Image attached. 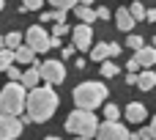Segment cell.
Segmentation results:
<instances>
[{
	"label": "cell",
	"mask_w": 156,
	"mask_h": 140,
	"mask_svg": "<svg viewBox=\"0 0 156 140\" xmlns=\"http://www.w3.org/2000/svg\"><path fill=\"white\" fill-rule=\"evenodd\" d=\"M69 33V25L66 22H55V28H52V36H58V39H63Z\"/></svg>",
	"instance_id": "cell-27"
},
{
	"label": "cell",
	"mask_w": 156,
	"mask_h": 140,
	"mask_svg": "<svg viewBox=\"0 0 156 140\" xmlns=\"http://www.w3.org/2000/svg\"><path fill=\"white\" fill-rule=\"evenodd\" d=\"M90 61H107V58H115V55H121V44H107V41H99V44H93L90 50Z\"/></svg>",
	"instance_id": "cell-10"
},
{
	"label": "cell",
	"mask_w": 156,
	"mask_h": 140,
	"mask_svg": "<svg viewBox=\"0 0 156 140\" xmlns=\"http://www.w3.org/2000/svg\"><path fill=\"white\" fill-rule=\"evenodd\" d=\"M134 61L140 63V69H151V66L156 63V50L143 44L140 50H134Z\"/></svg>",
	"instance_id": "cell-11"
},
{
	"label": "cell",
	"mask_w": 156,
	"mask_h": 140,
	"mask_svg": "<svg viewBox=\"0 0 156 140\" xmlns=\"http://www.w3.org/2000/svg\"><path fill=\"white\" fill-rule=\"evenodd\" d=\"M96 127H99V116H93V110H71L69 118H66V129L71 135H85V138H93L96 135Z\"/></svg>",
	"instance_id": "cell-3"
},
{
	"label": "cell",
	"mask_w": 156,
	"mask_h": 140,
	"mask_svg": "<svg viewBox=\"0 0 156 140\" xmlns=\"http://www.w3.org/2000/svg\"><path fill=\"white\" fill-rule=\"evenodd\" d=\"M11 52H14V61H16V63H22V66H30V63L36 61V52H33L27 44H19V47H16V50H11Z\"/></svg>",
	"instance_id": "cell-14"
},
{
	"label": "cell",
	"mask_w": 156,
	"mask_h": 140,
	"mask_svg": "<svg viewBox=\"0 0 156 140\" xmlns=\"http://www.w3.org/2000/svg\"><path fill=\"white\" fill-rule=\"evenodd\" d=\"M63 19H66V11H60V8L44 11V14H41V22H63Z\"/></svg>",
	"instance_id": "cell-20"
},
{
	"label": "cell",
	"mask_w": 156,
	"mask_h": 140,
	"mask_svg": "<svg viewBox=\"0 0 156 140\" xmlns=\"http://www.w3.org/2000/svg\"><path fill=\"white\" fill-rule=\"evenodd\" d=\"M129 129L121 121H104L96 127V140H129Z\"/></svg>",
	"instance_id": "cell-6"
},
{
	"label": "cell",
	"mask_w": 156,
	"mask_h": 140,
	"mask_svg": "<svg viewBox=\"0 0 156 140\" xmlns=\"http://www.w3.org/2000/svg\"><path fill=\"white\" fill-rule=\"evenodd\" d=\"M22 44V33H8L3 36V50H16Z\"/></svg>",
	"instance_id": "cell-19"
},
{
	"label": "cell",
	"mask_w": 156,
	"mask_h": 140,
	"mask_svg": "<svg viewBox=\"0 0 156 140\" xmlns=\"http://www.w3.org/2000/svg\"><path fill=\"white\" fill-rule=\"evenodd\" d=\"M115 25H118V30H123V33H132L137 22L132 19V14H129L126 8H118V11H115Z\"/></svg>",
	"instance_id": "cell-13"
},
{
	"label": "cell",
	"mask_w": 156,
	"mask_h": 140,
	"mask_svg": "<svg viewBox=\"0 0 156 140\" xmlns=\"http://www.w3.org/2000/svg\"><path fill=\"white\" fill-rule=\"evenodd\" d=\"M145 41H143V36L140 33H129V39H126V47H132V50H140Z\"/></svg>",
	"instance_id": "cell-23"
},
{
	"label": "cell",
	"mask_w": 156,
	"mask_h": 140,
	"mask_svg": "<svg viewBox=\"0 0 156 140\" xmlns=\"http://www.w3.org/2000/svg\"><path fill=\"white\" fill-rule=\"evenodd\" d=\"M90 39H93V28H90V25L80 22L77 28H71V44H74V50L88 52V50H90Z\"/></svg>",
	"instance_id": "cell-9"
},
{
	"label": "cell",
	"mask_w": 156,
	"mask_h": 140,
	"mask_svg": "<svg viewBox=\"0 0 156 140\" xmlns=\"http://www.w3.org/2000/svg\"><path fill=\"white\" fill-rule=\"evenodd\" d=\"M156 138V129H151V127H143L137 135H134V140H154Z\"/></svg>",
	"instance_id": "cell-26"
},
{
	"label": "cell",
	"mask_w": 156,
	"mask_h": 140,
	"mask_svg": "<svg viewBox=\"0 0 156 140\" xmlns=\"http://www.w3.org/2000/svg\"><path fill=\"white\" fill-rule=\"evenodd\" d=\"M25 41H27V47H30L33 52H47V50H49V36H47V30H44L41 25L27 28Z\"/></svg>",
	"instance_id": "cell-7"
},
{
	"label": "cell",
	"mask_w": 156,
	"mask_h": 140,
	"mask_svg": "<svg viewBox=\"0 0 156 140\" xmlns=\"http://www.w3.org/2000/svg\"><path fill=\"white\" fill-rule=\"evenodd\" d=\"M60 47H63V41L58 36H49V50H60Z\"/></svg>",
	"instance_id": "cell-32"
},
{
	"label": "cell",
	"mask_w": 156,
	"mask_h": 140,
	"mask_svg": "<svg viewBox=\"0 0 156 140\" xmlns=\"http://www.w3.org/2000/svg\"><path fill=\"white\" fill-rule=\"evenodd\" d=\"M126 118H129L132 124H140V121H145V118H148V110H145V105H140V102H132V105L126 107Z\"/></svg>",
	"instance_id": "cell-15"
},
{
	"label": "cell",
	"mask_w": 156,
	"mask_h": 140,
	"mask_svg": "<svg viewBox=\"0 0 156 140\" xmlns=\"http://www.w3.org/2000/svg\"><path fill=\"white\" fill-rule=\"evenodd\" d=\"M104 118H107V121H118V118H121L118 105H107V107H104Z\"/></svg>",
	"instance_id": "cell-25"
},
{
	"label": "cell",
	"mask_w": 156,
	"mask_h": 140,
	"mask_svg": "<svg viewBox=\"0 0 156 140\" xmlns=\"http://www.w3.org/2000/svg\"><path fill=\"white\" fill-rule=\"evenodd\" d=\"M38 77L47 83V85H60L63 80H66V66H63V61H44V63H38Z\"/></svg>",
	"instance_id": "cell-5"
},
{
	"label": "cell",
	"mask_w": 156,
	"mask_h": 140,
	"mask_svg": "<svg viewBox=\"0 0 156 140\" xmlns=\"http://www.w3.org/2000/svg\"><path fill=\"white\" fill-rule=\"evenodd\" d=\"M118 72H121V69H118L115 63H110V61H101V74H104V77H115Z\"/></svg>",
	"instance_id": "cell-24"
},
{
	"label": "cell",
	"mask_w": 156,
	"mask_h": 140,
	"mask_svg": "<svg viewBox=\"0 0 156 140\" xmlns=\"http://www.w3.org/2000/svg\"><path fill=\"white\" fill-rule=\"evenodd\" d=\"M134 80H137V74H132V72H129V74H126V85H134Z\"/></svg>",
	"instance_id": "cell-35"
},
{
	"label": "cell",
	"mask_w": 156,
	"mask_h": 140,
	"mask_svg": "<svg viewBox=\"0 0 156 140\" xmlns=\"http://www.w3.org/2000/svg\"><path fill=\"white\" fill-rule=\"evenodd\" d=\"M129 72H132V74H137V72H140V63H137V61H134V58H132V61H129Z\"/></svg>",
	"instance_id": "cell-33"
},
{
	"label": "cell",
	"mask_w": 156,
	"mask_h": 140,
	"mask_svg": "<svg viewBox=\"0 0 156 140\" xmlns=\"http://www.w3.org/2000/svg\"><path fill=\"white\" fill-rule=\"evenodd\" d=\"M3 6H5V0H0V11H3Z\"/></svg>",
	"instance_id": "cell-39"
},
{
	"label": "cell",
	"mask_w": 156,
	"mask_h": 140,
	"mask_svg": "<svg viewBox=\"0 0 156 140\" xmlns=\"http://www.w3.org/2000/svg\"><path fill=\"white\" fill-rule=\"evenodd\" d=\"M134 85H140L143 91H151L156 85V72L151 69H145V72H137V80H134Z\"/></svg>",
	"instance_id": "cell-16"
},
{
	"label": "cell",
	"mask_w": 156,
	"mask_h": 140,
	"mask_svg": "<svg viewBox=\"0 0 156 140\" xmlns=\"http://www.w3.org/2000/svg\"><path fill=\"white\" fill-rule=\"evenodd\" d=\"M126 11L132 14V19H134V22H140V19H145V6H143L140 0H134V3H132V6H129Z\"/></svg>",
	"instance_id": "cell-18"
},
{
	"label": "cell",
	"mask_w": 156,
	"mask_h": 140,
	"mask_svg": "<svg viewBox=\"0 0 156 140\" xmlns=\"http://www.w3.org/2000/svg\"><path fill=\"white\" fill-rule=\"evenodd\" d=\"M22 135V121L16 116L0 113V140H16Z\"/></svg>",
	"instance_id": "cell-8"
},
{
	"label": "cell",
	"mask_w": 156,
	"mask_h": 140,
	"mask_svg": "<svg viewBox=\"0 0 156 140\" xmlns=\"http://www.w3.org/2000/svg\"><path fill=\"white\" fill-rule=\"evenodd\" d=\"M25 105H27V116H30L33 124H47L55 116L60 99H58V94H55L52 85H36V88L27 91Z\"/></svg>",
	"instance_id": "cell-1"
},
{
	"label": "cell",
	"mask_w": 156,
	"mask_h": 140,
	"mask_svg": "<svg viewBox=\"0 0 156 140\" xmlns=\"http://www.w3.org/2000/svg\"><path fill=\"white\" fill-rule=\"evenodd\" d=\"M145 19H148V22H156V11L154 8H145Z\"/></svg>",
	"instance_id": "cell-34"
},
{
	"label": "cell",
	"mask_w": 156,
	"mask_h": 140,
	"mask_svg": "<svg viewBox=\"0 0 156 140\" xmlns=\"http://www.w3.org/2000/svg\"><path fill=\"white\" fill-rule=\"evenodd\" d=\"M11 63H14V52L11 50H0V72H5Z\"/></svg>",
	"instance_id": "cell-21"
},
{
	"label": "cell",
	"mask_w": 156,
	"mask_h": 140,
	"mask_svg": "<svg viewBox=\"0 0 156 140\" xmlns=\"http://www.w3.org/2000/svg\"><path fill=\"white\" fill-rule=\"evenodd\" d=\"M38 83H41V77H38V63L33 61V63H30V69H27V72H22V77H19V85H22L25 91H30V88H36Z\"/></svg>",
	"instance_id": "cell-12"
},
{
	"label": "cell",
	"mask_w": 156,
	"mask_h": 140,
	"mask_svg": "<svg viewBox=\"0 0 156 140\" xmlns=\"http://www.w3.org/2000/svg\"><path fill=\"white\" fill-rule=\"evenodd\" d=\"M44 6V0H22V6H19V11L25 14V11H38Z\"/></svg>",
	"instance_id": "cell-22"
},
{
	"label": "cell",
	"mask_w": 156,
	"mask_h": 140,
	"mask_svg": "<svg viewBox=\"0 0 156 140\" xmlns=\"http://www.w3.org/2000/svg\"><path fill=\"white\" fill-rule=\"evenodd\" d=\"M93 11H96V19H110V8L101 6V8H93Z\"/></svg>",
	"instance_id": "cell-31"
},
{
	"label": "cell",
	"mask_w": 156,
	"mask_h": 140,
	"mask_svg": "<svg viewBox=\"0 0 156 140\" xmlns=\"http://www.w3.org/2000/svg\"><path fill=\"white\" fill-rule=\"evenodd\" d=\"M74 52H77V50H74V44H63V47H60V55H63L66 61H69V58H74Z\"/></svg>",
	"instance_id": "cell-30"
},
{
	"label": "cell",
	"mask_w": 156,
	"mask_h": 140,
	"mask_svg": "<svg viewBox=\"0 0 156 140\" xmlns=\"http://www.w3.org/2000/svg\"><path fill=\"white\" fill-rule=\"evenodd\" d=\"M77 6H93V0H77Z\"/></svg>",
	"instance_id": "cell-36"
},
{
	"label": "cell",
	"mask_w": 156,
	"mask_h": 140,
	"mask_svg": "<svg viewBox=\"0 0 156 140\" xmlns=\"http://www.w3.org/2000/svg\"><path fill=\"white\" fill-rule=\"evenodd\" d=\"M107 85L104 83H82V85H77L74 88V105L80 107V110H96L99 105H104V99H107Z\"/></svg>",
	"instance_id": "cell-2"
},
{
	"label": "cell",
	"mask_w": 156,
	"mask_h": 140,
	"mask_svg": "<svg viewBox=\"0 0 156 140\" xmlns=\"http://www.w3.org/2000/svg\"><path fill=\"white\" fill-rule=\"evenodd\" d=\"M74 11H77V17H80V22H85V25H90V22H96V11H93L90 6H74Z\"/></svg>",
	"instance_id": "cell-17"
},
{
	"label": "cell",
	"mask_w": 156,
	"mask_h": 140,
	"mask_svg": "<svg viewBox=\"0 0 156 140\" xmlns=\"http://www.w3.org/2000/svg\"><path fill=\"white\" fill-rule=\"evenodd\" d=\"M74 140H90V138H85V135H77V138H74Z\"/></svg>",
	"instance_id": "cell-37"
},
{
	"label": "cell",
	"mask_w": 156,
	"mask_h": 140,
	"mask_svg": "<svg viewBox=\"0 0 156 140\" xmlns=\"http://www.w3.org/2000/svg\"><path fill=\"white\" fill-rule=\"evenodd\" d=\"M49 3H52V6H58L60 11H69L71 6H77V0H49Z\"/></svg>",
	"instance_id": "cell-29"
},
{
	"label": "cell",
	"mask_w": 156,
	"mask_h": 140,
	"mask_svg": "<svg viewBox=\"0 0 156 140\" xmlns=\"http://www.w3.org/2000/svg\"><path fill=\"white\" fill-rule=\"evenodd\" d=\"M5 74H8V80H11V83H19V77H22V72H19V69H16L14 63H11L8 69H5Z\"/></svg>",
	"instance_id": "cell-28"
},
{
	"label": "cell",
	"mask_w": 156,
	"mask_h": 140,
	"mask_svg": "<svg viewBox=\"0 0 156 140\" xmlns=\"http://www.w3.org/2000/svg\"><path fill=\"white\" fill-rule=\"evenodd\" d=\"M25 96H27V91H25L19 83H8V85L0 91V113L22 116V113H25Z\"/></svg>",
	"instance_id": "cell-4"
},
{
	"label": "cell",
	"mask_w": 156,
	"mask_h": 140,
	"mask_svg": "<svg viewBox=\"0 0 156 140\" xmlns=\"http://www.w3.org/2000/svg\"><path fill=\"white\" fill-rule=\"evenodd\" d=\"M44 140H63V138H55V135H49V138H44Z\"/></svg>",
	"instance_id": "cell-38"
}]
</instances>
